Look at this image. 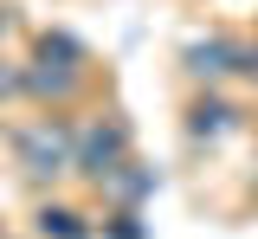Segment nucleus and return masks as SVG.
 I'll return each mask as SVG.
<instances>
[{"label": "nucleus", "instance_id": "0eeeda50", "mask_svg": "<svg viewBox=\"0 0 258 239\" xmlns=\"http://www.w3.org/2000/svg\"><path fill=\"white\" fill-rule=\"evenodd\" d=\"M110 239H142V220H136V207H123V213L110 220Z\"/></svg>", "mask_w": 258, "mask_h": 239}, {"label": "nucleus", "instance_id": "7ed1b4c3", "mask_svg": "<svg viewBox=\"0 0 258 239\" xmlns=\"http://www.w3.org/2000/svg\"><path fill=\"white\" fill-rule=\"evenodd\" d=\"M78 84V45L71 39H45L39 45V71H26V91H39V97H64Z\"/></svg>", "mask_w": 258, "mask_h": 239}, {"label": "nucleus", "instance_id": "423d86ee", "mask_svg": "<svg viewBox=\"0 0 258 239\" xmlns=\"http://www.w3.org/2000/svg\"><path fill=\"white\" fill-rule=\"evenodd\" d=\"M39 233L45 239H91V226H84V213H71V207H39Z\"/></svg>", "mask_w": 258, "mask_h": 239}, {"label": "nucleus", "instance_id": "39448f33", "mask_svg": "<svg viewBox=\"0 0 258 239\" xmlns=\"http://www.w3.org/2000/svg\"><path fill=\"white\" fill-rule=\"evenodd\" d=\"M232 116H239L232 103H220V97H200V103L187 110V136H194V142H207V136H226V130H232Z\"/></svg>", "mask_w": 258, "mask_h": 239}, {"label": "nucleus", "instance_id": "6e6552de", "mask_svg": "<svg viewBox=\"0 0 258 239\" xmlns=\"http://www.w3.org/2000/svg\"><path fill=\"white\" fill-rule=\"evenodd\" d=\"M13 91H26V78L20 71H0V97H13Z\"/></svg>", "mask_w": 258, "mask_h": 239}, {"label": "nucleus", "instance_id": "f257e3e1", "mask_svg": "<svg viewBox=\"0 0 258 239\" xmlns=\"http://www.w3.org/2000/svg\"><path fill=\"white\" fill-rule=\"evenodd\" d=\"M123 162H129V130L116 116H97V123H84V130L71 136V168L91 174V181H110Z\"/></svg>", "mask_w": 258, "mask_h": 239}, {"label": "nucleus", "instance_id": "f03ea898", "mask_svg": "<svg viewBox=\"0 0 258 239\" xmlns=\"http://www.w3.org/2000/svg\"><path fill=\"white\" fill-rule=\"evenodd\" d=\"M13 155H20V168H26V174L52 181V174L71 168V130H64L58 116H39V123H26V130L13 136Z\"/></svg>", "mask_w": 258, "mask_h": 239}, {"label": "nucleus", "instance_id": "1a4fd4ad", "mask_svg": "<svg viewBox=\"0 0 258 239\" xmlns=\"http://www.w3.org/2000/svg\"><path fill=\"white\" fill-rule=\"evenodd\" d=\"M0 239H7V233H0Z\"/></svg>", "mask_w": 258, "mask_h": 239}, {"label": "nucleus", "instance_id": "20e7f679", "mask_svg": "<svg viewBox=\"0 0 258 239\" xmlns=\"http://www.w3.org/2000/svg\"><path fill=\"white\" fill-rule=\"evenodd\" d=\"M187 71H200V78L258 71V52H252V45H232V39H194V45H187Z\"/></svg>", "mask_w": 258, "mask_h": 239}]
</instances>
